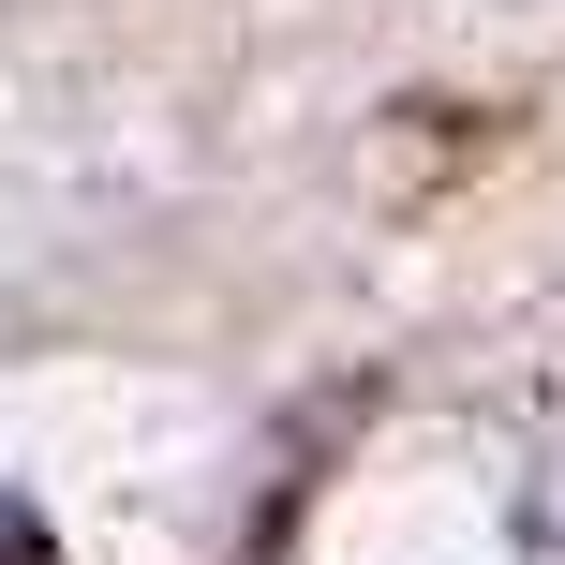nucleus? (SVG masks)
Segmentation results:
<instances>
[{
  "mask_svg": "<svg viewBox=\"0 0 565 565\" xmlns=\"http://www.w3.org/2000/svg\"><path fill=\"white\" fill-rule=\"evenodd\" d=\"M0 565H60V536H45L30 507H0Z\"/></svg>",
  "mask_w": 565,
  "mask_h": 565,
  "instance_id": "obj_1",
  "label": "nucleus"
}]
</instances>
